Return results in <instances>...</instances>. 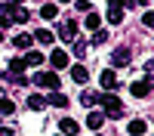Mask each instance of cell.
Returning a JSON list of instances; mask_svg holds the SVG:
<instances>
[{
  "instance_id": "33",
  "label": "cell",
  "mask_w": 154,
  "mask_h": 136,
  "mask_svg": "<svg viewBox=\"0 0 154 136\" xmlns=\"http://www.w3.org/2000/svg\"><path fill=\"white\" fill-rule=\"evenodd\" d=\"M0 99H3V93H0Z\"/></svg>"
},
{
  "instance_id": "27",
  "label": "cell",
  "mask_w": 154,
  "mask_h": 136,
  "mask_svg": "<svg viewBox=\"0 0 154 136\" xmlns=\"http://www.w3.org/2000/svg\"><path fill=\"white\" fill-rule=\"evenodd\" d=\"M9 25H12V19H9V16H3V12H0V31H3V28H9Z\"/></svg>"
},
{
  "instance_id": "25",
  "label": "cell",
  "mask_w": 154,
  "mask_h": 136,
  "mask_svg": "<svg viewBox=\"0 0 154 136\" xmlns=\"http://www.w3.org/2000/svg\"><path fill=\"white\" fill-rule=\"evenodd\" d=\"M142 22L148 25V28H154V9H148V12H145V16H142Z\"/></svg>"
},
{
  "instance_id": "8",
  "label": "cell",
  "mask_w": 154,
  "mask_h": 136,
  "mask_svg": "<svg viewBox=\"0 0 154 136\" xmlns=\"http://www.w3.org/2000/svg\"><path fill=\"white\" fill-rule=\"evenodd\" d=\"M99 84L105 87V90H114V87H117V74H114L111 68H108V71H102V74H99Z\"/></svg>"
},
{
  "instance_id": "2",
  "label": "cell",
  "mask_w": 154,
  "mask_h": 136,
  "mask_svg": "<svg viewBox=\"0 0 154 136\" xmlns=\"http://www.w3.org/2000/svg\"><path fill=\"white\" fill-rule=\"evenodd\" d=\"M0 12H3V16H9L12 22H19V25H25V22L31 19V16H28V9H22V6H16V3H6Z\"/></svg>"
},
{
  "instance_id": "29",
  "label": "cell",
  "mask_w": 154,
  "mask_h": 136,
  "mask_svg": "<svg viewBox=\"0 0 154 136\" xmlns=\"http://www.w3.org/2000/svg\"><path fill=\"white\" fill-rule=\"evenodd\" d=\"M111 6H126V0H108Z\"/></svg>"
},
{
  "instance_id": "23",
  "label": "cell",
  "mask_w": 154,
  "mask_h": 136,
  "mask_svg": "<svg viewBox=\"0 0 154 136\" xmlns=\"http://www.w3.org/2000/svg\"><path fill=\"white\" fill-rule=\"evenodd\" d=\"M16 111V102L12 99H0V115H12Z\"/></svg>"
},
{
  "instance_id": "21",
  "label": "cell",
  "mask_w": 154,
  "mask_h": 136,
  "mask_svg": "<svg viewBox=\"0 0 154 136\" xmlns=\"http://www.w3.org/2000/svg\"><path fill=\"white\" fill-rule=\"evenodd\" d=\"M99 96H102V93H89V90H83V93H80V102H83V105H96Z\"/></svg>"
},
{
  "instance_id": "3",
  "label": "cell",
  "mask_w": 154,
  "mask_h": 136,
  "mask_svg": "<svg viewBox=\"0 0 154 136\" xmlns=\"http://www.w3.org/2000/svg\"><path fill=\"white\" fill-rule=\"evenodd\" d=\"M34 84L37 87H46V90H59V77L53 71H37L34 74Z\"/></svg>"
},
{
  "instance_id": "10",
  "label": "cell",
  "mask_w": 154,
  "mask_h": 136,
  "mask_svg": "<svg viewBox=\"0 0 154 136\" xmlns=\"http://www.w3.org/2000/svg\"><path fill=\"white\" fill-rule=\"evenodd\" d=\"M46 102H49V105H56V108H68V96H65V93H59V90H53Z\"/></svg>"
},
{
  "instance_id": "6",
  "label": "cell",
  "mask_w": 154,
  "mask_h": 136,
  "mask_svg": "<svg viewBox=\"0 0 154 136\" xmlns=\"http://www.w3.org/2000/svg\"><path fill=\"white\" fill-rule=\"evenodd\" d=\"M49 65L53 68H65L68 65V53L65 49H53V53H49Z\"/></svg>"
},
{
  "instance_id": "28",
  "label": "cell",
  "mask_w": 154,
  "mask_h": 136,
  "mask_svg": "<svg viewBox=\"0 0 154 136\" xmlns=\"http://www.w3.org/2000/svg\"><path fill=\"white\" fill-rule=\"evenodd\" d=\"M74 6L80 9V12H89V3H86V0H74Z\"/></svg>"
},
{
  "instance_id": "12",
  "label": "cell",
  "mask_w": 154,
  "mask_h": 136,
  "mask_svg": "<svg viewBox=\"0 0 154 136\" xmlns=\"http://www.w3.org/2000/svg\"><path fill=\"white\" fill-rule=\"evenodd\" d=\"M102 124H105V115H102V111H93V115H86V127H89V130H99Z\"/></svg>"
},
{
  "instance_id": "30",
  "label": "cell",
  "mask_w": 154,
  "mask_h": 136,
  "mask_svg": "<svg viewBox=\"0 0 154 136\" xmlns=\"http://www.w3.org/2000/svg\"><path fill=\"white\" fill-rule=\"evenodd\" d=\"M145 71H154V59H148V62H145Z\"/></svg>"
},
{
  "instance_id": "18",
  "label": "cell",
  "mask_w": 154,
  "mask_h": 136,
  "mask_svg": "<svg viewBox=\"0 0 154 136\" xmlns=\"http://www.w3.org/2000/svg\"><path fill=\"white\" fill-rule=\"evenodd\" d=\"M25 68H28V62H25V59H12V62H9V74H12V77H16V74H22Z\"/></svg>"
},
{
  "instance_id": "19",
  "label": "cell",
  "mask_w": 154,
  "mask_h": 136,
  "mask_svg": "<svg viewBox=\"0 0 154 136\" xmlns=\"http://www.w3.org/2000/svg\"><path fill=\"white\" fill-rule=\"evenodd\" d=\"M43 105H46V99H43V96H37V93L28 96V108H31V111H40Z\"/></svg>"
},
{
  "instance_id": "24",
  "label": "cell",
  "mask_w": 154,
  "mask_h": 136,
  "mask_svg": "<svg viewBox=\"0 0 154 136\" xmlns=\"http://www.w3.org/2000/svg\"><path fill=\"white\" fill-rule=\"evenodd\" d=\"M105 40H108V31H102V28L93 31V43H105Z\"/></svg>"
},
{
  "instance_id": "32",
  "label": "cell",
  "mask_w": 154,
  "mask_h": 136,
  "mask_svg": "<svg viewBox=\"0 0 154 136\" xmlns=\"http://www.w3.org/2000/svg\"><path fill=\"white\" fill-rule=\"evenodd\" d=\"M0 40H3V31H0Z\"/></svg>"
},
{
  "instance_id": "7",
  "label": "cell",
  "mask_w": 154,
  "mask_h": 136,
  "mask_svg": "<svg viewBox=\"0 0 154 136\" xmlns=\"http://www.w3.org/2000/svg\"><path fill=\"white\" fill-rule=\"evenodd\" d=\"M126 130H130V136H145V133H148V124H145L142 118H136V121L126 124Z\"/></svg>"
},
{
  "instance_id": "17",
  "label": "cell",
  "mask_w": 154,
  "mask_h": 136,
  "mask_svg": "<svg viewBox=\"0 0 154 136\" xmlns=\"http://www.w3.org/2000/svg\"><path fill=\"white\" fill-rule=\"evenodd\" d=\"M25 62H28V65H43V53H40V49H28Z\"/></svg>"
},
{
  "instance_id": "9",
  "label": "cell",
  "mask_w": 154,
  "mask_h": 136,
  "mask_svg": "<svg viewBox=\"0 0 154 136\" xmlns=\"http://www.w3.org/2000/svg\"><path fill=\"white\" fill-rule=\"evenodd\" d=\"M71 77H74L77 84H86V81H89V68H86V65H71Z\"/></svg>"
},
{
  "instance_id": "26",
  "label": "cell",
  "mask_w": 154,
  "mask_h": 136,
  "mask_svg": "<svg viewBox=\"0 0 154 136\" xmlns=\"http://www.w3.org/2000/svg\"><path fill=\"white\" fill-rule=\"evenodd\" d=\"M83 53H86V43L77 40V43H74V56H83Z\"/></svg>"
},
{
  "instance_id": "5",
  "label": "cell",
  "mask_w": 154,
  "mask_h": 136,
  "mask_svg": "<svg viewBox=\"0 0 154 136\" xmlns=\"http://www.w3.org/2000/svg\"><path fill=\"white\" fill-rule=\"evenodd\" d=\"M111 65H114V68H126V65H130V49H114Z\"/></svg>"
},
{
  "instance_id": "22",
  "label": "cell",
  "mask_w": 154,
  "mask_h": 136,
  "mask_svg": "<svg viewBox=\"0 0 154 136\" xmlns=\"http://www.w3.org/2000/svg\"><path fill=\"white\" fill-rule=\"evenodd\" d=\"M34 40L40 43V46H46V43H53V34H49V31H40V28H37V34H34Z\"/></svg>"
},
{
  "instance_id": "1",
  "label": "cell",
  "mask_w": 154,
  "mask_h": 136,
  "mask_svg": "<svg viewBox=\"0 0 154 136\" xmlns=\"http://www.w3.org/2000/svg\"><path fill=\"white\" fill-rule=\"evenodd\" d=\"M99 102H102V108H105V118H120L123 115V105H120V99L114 93H102Z\"/></svg>"
},
{
  "instance_id": "13",
  "label": "cell",
  "mask_w": 154,
  "mask_h": 136,
  "mask_svg": "<svg viewBox=\"0 0 154 136\" xmlns=\"http://www.w3.org/2000/svg\"><path fill=\"white\" fill-rule=\"evenodd\" d=\"M56 16H59V6H56V3H43V6H40V19H46V22H53Z\"/></svg>"
},
{
  "instance_id": "16",
  "label": "cell",
  "mask_w": 154,
  "mask_h": 136,
  "mask_svg": "<svg viewBox=\"0 0 154 136\" xmlns=\"http://www.w3.org/2000/svg\"><path fill=\"white\" fill-rule=\"evenodd\" d=\"M105 19H108L111 25H120V22H123V9H120V6H111V9H108V16H105Z\"/></svg>"
},
{
  "instance_id": "31",
  "label": "cell",
  "mask_w": 154,
  "mask_h": 136,
  "mask_svg": "<svg viewBox=\"0 0 154 136\" xmlns=\"http://www.w3.org/2000/svg\"><path fill=\"white\" fill-rule=\"evenodd\" d=\"M56 3H71V0H56Z\"/></svg>"
},
{
  "instance_id": "14",
  "label": "cell",
  "mask_w": 154,
  "mask_h": 136,
  "mask_svg": "<svg viewBox=\"0 0 154 136\" xmlns=\"http://www.w3.org/2000/svg\"><path fill=\"white\" fill-rule=\"evenodd\" d=\"M59 130H62V133H68V136H74V133H77V121L62 118V121H59Z\"/></svg>"
},
{
  "instance_id": "11",
  "label": "cell",
  "mask_w": 154,
  "mask_h": 136,
  "mask_svg": "<svg viewBox=\"0 0 154 136\" xmlns=\"http://www.w3.org/2000/svg\"><path fill=\"white\" fill-rule=\"evenodd\" d=\"M74 34H77V22H65L59 28V37L62 40H74Z\"/></svg>"
},
{
  "instance_id": "15",
  "label": "cell",
  "mask_w": 154,
  "mask_h": 136,
  "mask_svg": "<svg viewBox=\"0 0 154 136\" xmlns=\"http://www.w3.org/2000/svg\"><path fill=\"white\" fill-rule=\"evenodd\" d=\"M12 43H16L19 49H31V43H34V37H31V34H16V40H12Z\"/></svg>"
},
{
  "instance_id": "4",
  "label": "cell",
  "mask_w": 154,
  "mask_h": 136,
  "mask_svg": "<svg viewBox=\"0 0 154 136\" xmlns=\"http://www.w3.org/2000/svg\"><path fill=\"white\" fill-rule=\"evenodd\" d=\"M130 90H133V96H136V99H145V96L154 90V81H151V77H142V81H136Z\"/></svg>"
},
{
  "instance_id": "20",
  "label": "cell",
  "mask_w": 154,
  "mask_h": 136,
  "mask_svg": "<svg viewBox=\"0 0 154 136\" xmlns=\"http://www.w3.org/2000/svg\"><path fill=\"white\" fill-rule=\"evenodd\" d=\"M83 25H86V28H89V31H99V25H102V19L96 16V12H89V16L83 19Z\"/></svg>"
}]
</instances>
